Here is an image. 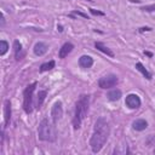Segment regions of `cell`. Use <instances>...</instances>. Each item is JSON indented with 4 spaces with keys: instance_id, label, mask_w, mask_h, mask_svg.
Masks as SVG:
<instances>
[{
    "instance_id": "obj_13",
    "label": "cell",
    "mask_w": 155,
    "mask_h": 155,
    "mask_svg": "<svg viewBox=\"0 0 155 155\" xmlns=\"http://www.w3.org/2000/svg\"><path fill=\"white\" fill-rule=\"evenodd\" d=\"M4 119H5L4 128H6L11 121V102H10V99H6L5 104H4Z\"/></svg>"
},
{
    "instance_id": "obj_22",
    "label": "cell",
    "mask_w": 155,
    "mask_h": 155,
    "mask_svg": "<svg viewBox=\"0 0 155 155\" xmlns=\"http://www.w3.org/2000/svg\"><path fill=\"white\" fill-rule=\"evenodd\" d=\"M90 12L93 15V16H105V13L103 11H99V10H94V8H88Z\"/></svg>"
},
{
    "instance_id": "obj_12",
    "label": "cell",
    "mask_w": 155,
    "mask_h": 155,
    "mask_svg": "<svg viewBox=\"0 0 155 155\" xmlns=\"http://www.w3.org/2000/svg\"><path fill=\"white\" fill-rule=\"evenodd\" d=\"M94 47L98 50V51H101L102 53H104V54H107L108 57H110V58H114L115 57V53L113 52V50L111 48H109L104 42H102V41H96L94 42Z\"/></svg>"
},
{
    "instance_id": "obj_14",
    "label": "cell",
    "mask_w": 155,
    "mask_h": 155,
    "mask_svg": "<svg viewBox=\"0 0 155 155\" xmlns=\"http://www.w3.org/2000/svg\"><path fill=\"white\" fill-rule=\"evenodd\" d=\"M147 127H148V122H147L145 119H136V120L132 122V128H133L134 131L140 132V131H144Z\"/></svg>"
},
{
    "instance_id": "obj_21",
    "label": "cell",
    "mask_w": 155,
    "mask_h": 155,
    "mask_svg": "<svg viewBox=\"0 0 155 155\" xmlns=\"http://www.w3.org/2000/svg\"><path fill=\"white\" fill-rule=\"evenodd\" d=\"M70 15H73V16H80V17H82V18H86V19H90V17L87 16V13H84V12H81V11H78V10H74Z\"/></svg>"
},
{
    "instance_id": "obj_5",
    "label": "cell",
    "mask_w": 155,
    "mask_h": 155,
    "mask_svg": "<svg viewBox=\"0 0 155 155\" xmlns=\"http://www.w3.org/2000/svg\"><path fill=\"white\" fill-rule=\"evenodd\" d=\"M119 84V78L115 74H107L98 79V87L102 90L114 88Z\"/></svg>"
},
{
    "instance_id": "obj_1",
    "label": "cell",
    "mask_w": 155,
    "mask_h": 155,
    "mask_svg": "<svg viewBox=\"0 0 155 155\" xmlns=\"http://www.w3.org/2000/svg\"><path fill=\"white\" fill-rule=\"evenodd\" d=\"M109 134H110L109 122L103 116L98 117L94 122L93 132L90 138V148H91L92 153L97 154L103 149V147L105 145V143L109 138Z\"/></svg>"
},
{
    "instance_id": "obj_19",
    "label": "cell",
    "mask_w": 155,
    "mask_h": 155,
    "mask_svg": "<svg viewBox=\"0 0 155 155\" xmlns=\"http://www.w3.org/2000/svg\"><path fill=\"white\" fill-rule=\"evenodd\" d=\"M8 48H10L8 42L6 40H0V56H5Z\"/></svg>"
},
{
    "instance_id": "obj_16",
    "label": "cell",
    "mask_w": 155,
    "mask_h": 155,
    "mask_svg": "<svg viewBox=\"0 0 155 155\" xmlns=\"http://www.w3.org/2000/svg\"><path fill=\"white\" fill-rule=\"evenodd\" d=\"M134 67H136V69H137V70H138V71H139L147 80H151V73H150V71H149V70H148L140 62H137Z\"/></svg>"
},
{
    "instance_id": "obj_7",
    "label": "cell",
    "mask_w": 155,
    "mask_h": 155,
    "mask_svg": "<svg viewBox=\"0 0 155 155\" xmlns=\"http://www.w3.org/2000/svg\"><path fill=\"white\" fill-rule=\"evenodd\" d=\"M125 104H126V107L130 108V109H138V108L140 107V104H142V101H140V98H139L138 94H136V93H130V94H127L126 98H125Z\"/></svg>"
},
{
    "instance_id": "obj_9",
    "label": "cell",
    "mask_w": 155,
    "mask_h": 155,
    "mask_svg": "<svg viewBox=\"0 0 155 155\" xmlns=\"http://www.w3.org/2000/svg\"><path fill=\"white\" fill-rule=\"evenodd\" d=\"M73 50H74V44H71L70 41H67V42H64V44L61 46V48H59V51H58V57H59L61 59H64L65 57H68V54H69Z\"/></svg>"
},
{
    "instance_id": "obj_27",
    "label": "cell",
    "mask_w": 155,
    "mask_h": 155,
    "mask_svg": "<svg viewBox=\"0 0 155 155\" xmlns=\"http://www.w3.org/2000/svg\"><path fill=\"white\" fill-rule=\"evenodd\" d=\"M153 153H154V154H155V149H154V150H153Z\"/></svg>"
},
{
    "instance_id": "obj_24",
    "label": "cell",
    "mask_w": 155,
    "mask_h": 155,
    "mask_svg": "<svg viewBox=\"0 0 155 155\" xmlns=\"http://www.w3.org/2000/svg\"><path fill=\"white\" fill-rule=\"evenodd\" d=\"M0 19H1V24H0V27H1V28H4V27H5V17H4V15H2V13L0 15Z\"/></svg>"
},
{
    "instance_id": "obj_8",
    "label": "cell",
    "mask_w": 155,
    "mask_h": 155,
    "mask_svg": "<svg viewBox=\"0 0 155 155\" xmlns=\"http://www.w3.org/2000/svg\"><path fill=\"white\" fill-rule=\"evenodd\" d=\"M13 53H15V58H16L17 62L22 61L24 58V56H25V52L23 50V46H22L21 41L17 40V39L13 41Z\"/></svg>"
},
{
    "instance_id": "obj_18",
    "label": "cell",
    "mask_w": 155,
    "mask_h": 155,
    "mask_svg": "<svg viewBox=\"0 0 155 155\" xmlns=\"http://www.w3.org/2000/svg\"><path fill=\"white\" fill-rule=\"evenodd\" d=\"M46 96H47V91H46V90L39 91V93H38V101H36V108H38V109H40V107L42 105V103H44Z\"/></svg>"
},
{
    "instance_id": "obj_4",
    "label": "cell",
    "mask_w": 155,
    "mask_h": 155,
    "mask_svg": "<svg viewBox=\"0 0 155 155\" xmlns=\"http://www.w3.org/2000/svg\"><path fill=\"white\" fill-rule=\"evenodd\" d=\"M36 86H38V82L34 81L29 84L23 91V109H24V113L28 115L31 114L33 111V94Z\"/></svg>"
},
{
    "instance_id": "obj_23",
    "label": "cell",
    "mask_w": 155,
    "mask_h": 155,
    "mask_svg": "<svg viewBox=\"0 0 155 155\" xmlns=\"http://www.w3.org/2000/svg\"><path fill=\"white\" fill-rule=\"evenodd\" d=\"M153 30V28H150V27H142V28H139L138 29V33H144V31H151Z\"/></svg>"
},
{
    "instance_id": "obj_10",
    "label": "cell",
    "mask_w": 155,
    "mask_h": 155,
    "mask_svg": "<svg viewBox=\"0 0 155 155\" xmlns=\"http://www.w3.org/2000/svg\"><path fill=\"white\" fill-rule=\"evenodd\" d=\"M78 63H79V67H80V68H82V69H90V68L93 65L94 61H93V58H92L91 56H88V54H82V56H80Z\"/></svg>"
},
{
    "instance_id": "obj_15",
    "label": "cell",
    "mask_w": 155,
    "mask_h": 155,
    "mask_svg": "<svg viewBox=\"0 0 155 155\" xmlns=\"http://www.w3.org/2000/svg\"><path fill=\"white\" fill-rule=\"evenodd\" d=\"M121 97H122V92H121V90H119V88H113V90H110V91L107 93V98H108V101H110V102H116V101H119Z\"/></svg>"
},
{
    "instance_id": "obj_3",
    "label": "cell",
    "mask_w": 155,
    "mask_h": 155,
    "mask_svg": "<svg viewBox=\"0 0 155 155\" xmlns=\"http://www.w3.org/2000/svg\"><path fill=\"white\" fill-rule=\"evenodd\" d=\"M38 138L41 142H56L57 139V130L56 124L48 121V119H42L38 127Z\"/></svg>"
},
{
    "instance_id": "obj_6",
    "label": "cell",
    "mask_w": 155,
    "mask_h": 155,
    "mask_svg": "<svg viewBox=\"0 0 155 155\" xmlns=\"http://www.w3.org/2000/svg\"><path fill=\"white\" fill-rule=\"evenodd\" d=\"M63 117V104L61 101H56L51 108V119L53 124H57Z\"/></svg>"
},
{
    "instance_id": "obj_11",
    "label": "cell",
    "mask_w": 155,
    "mask_h": 155,
    "mask_svg": "<svg viewBox=\"0 0 155 155\" xmlns=\"http://www.w3.org/2000/svg\"><path fill=\"white\" fill-rule=\"evenodd\" d=\"M33 51H34V54H35V56L41 57V56H44V54L48 51V46H47V44H45V42H42V41H38V42L34 45Z\"/></svg>"
},
{
    "instance_id": "obj_17",
    "label": "cell",
    "mask_w": 155,
    "mask_h": 155,
    "mask_svg": "<svg viewBox=\"0 0 155 155\" xmlns=\"http://www.w3.org/2000/svg\"><path fill=\"white\" fill-rule=\"evenodd\" d=\"M54 67H56V62H54L53 59H51V61H48V62L42 63V64L40 65V68H39V71H40V73H45V71L52 70Z\"/></svg>"
},
{
    "instance_id": "obj_25",
    "label": "cell",
    "mask_w": 155,
    "mask_h": 155,
    "mask_svg": "<svg viewBox=\"0 0 155 155\" xmlns=\"http://www.w3.org/2000/svg\"><path fill=\"white\" fill-rule=\"evenodd\" d=\"M144 54H145V56H148L149 58H153V56H154V53H153V52H150V51H144Z\"/></svg>"
},
{
    "instance_id": "obj_26",
    "label": "cell",
    "mask_w": 155,
    "mask_h": 155,
    "mask_svg": "<svg viewBox=\"0 0 155 155\" xmlns=\"http://www.w3.org/2000/svg\"><path fill=\"white\" fill-rule=\"evenodd\" d=\"M57 29L59 30V33H62V31H63V27H62V25H58V27H57Z\"/></svg>"
},
{
    "instance_id": "obj_20",
    "label": "cell",
    "mask_w": 155,
    "mask_h": 155,
    "mask_svg": "<svg viewBox=\"0 0 155 155\" xmlns=\"http://www.w3.org/2000/svg\"><path fill=\"white\" fill-rule=\"evenodd\" d=\"M140 10H142V11H145V12H154V11H155V4L142 6V7H140Z\"/></svg>"
},
{
    "instance_id": "obj_2",
    "label": "cell",
    "mask_w": 155,
    "mask_h": 155,
    "mask_svg": "<svg viewBox=\"0 0 155 155\" xmlns=\"http://www.w3.org/2000/svg\"><path fill=\"white\" fill-rule=\"evenodd\" d=\"M90 109V96L88 94H80L76 103H75V110H74V116L71 120L73 124V128L74 130H79L84 119L87 116Z\"/></svg>"
}]
</instances>
